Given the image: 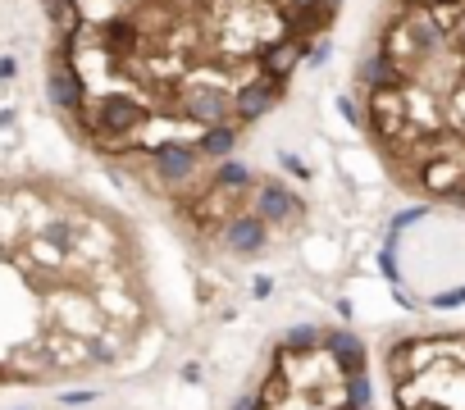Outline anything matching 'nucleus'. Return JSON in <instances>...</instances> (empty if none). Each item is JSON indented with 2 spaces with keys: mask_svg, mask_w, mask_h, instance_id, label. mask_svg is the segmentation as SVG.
I'll return each mask as SVG.
<instances>
[{
  "mask_svg": "<svg viewBox=\"0 0 465 410\" xmlns=\"http://www.w3.org/2000/svg\"><path fill=\"white\" fill-rule=\"evenodd\" d=\"M197 160H201V151L192 142H160L151 151V164L164 182H187L197 173Z\"/></svg>",
  "mask_w": 465,
  "mask_h": 410,
  "instance_id": "2",
  "label": "nucleus"
},
{
  "mask_svg": "<svg viewBox=\"0 0 465 410\" xmlns=\"http://www.w3.org/2000/svg\"><path fill=\"white\" fill-rule=\"evenodd\" d=\"M237 128H242V123H232V119L228 123H206L192 146H197L201 155H210V160H219V155H228L232 146H237Z\"/></svg>",
  "mask_w": 465,
  "mask_h": 410,
  "instance_id": "6",
  "label": "nucleus"
},
{
  "mask_svg": "<svg viewBox=\"0 0 465 410\" xmlns=\"http://www.w3.org/2000/svg\"><path fill=\"white\" fill-rule=\"evenodd\" d=\"M215 178V187H224V192H237V197H247L251 187H256V173L247 169V164H224L219 173H210Z\"/></svg>",
  "mask_w": 465,
  "mask_h": 410,
  "instance_id": "7",
  "label": "nucleus"
},
{
  "mask_svg": "<svg viewBox=\"0 0 465 410\" xmlns=\"http://www.w3.org/2000/svg\"><path fill=\"white\" fill-rule=\"evenodd\" d=\"M105 219L51 187H0V387L114 365L132 342Z\"/></svg>",
  "mask_w": 465,
  "mask_h": 410,
  "instance_id": "1",
  "label": "nucleus"
},
{
  "mask_svg": "<svg viewBox=\"0 0 465 410\" xmlns=\"http://www.w3.org/2000/svg\"><path fill=\"white\" fill-rule=\"evenodd\" d=\"M324 356H333L342 374H356V369H365V347H361L352 333H347V328H337V333H324Z\"/></svg>",
  "mask_w": 465,
  "mask_h": 410,
  "instance_id": "5",
  "label": "nucleus"
},
{
  "mask_svg": "<svg viewBox=\"0 0 465 410\" xmlns=\"http://www.w3.org/2000/svg\"><path fill=\"white\" fill-rule=\"evenodd\" d=\"M319 342H324V333H319L315 324H297V328H287V333H283L278 347H283V351H315Z\"/></svg>",
  "mask_w": 465,
  "mask_h": 410,
  "instance_id": "8",
  "label": "nucleus"
},
{
  "mask_svg": "<svg viewBox=\"0 0 465 410\" xmlns=\"http://www.w3.org/2000/svg\"><path fill=\"white\" fill-rule=\"evenodd\" d=\"M251 210L265 223H283V219H297V214H302V201H297L292 192H283V182H260Z\"/></svg>",
  "mask_w": 465,
  "mask_h": 410,
  "instance_id": "4",
  "label": "nucleus"
},
{
  "mask_svg": "<svg viewBox=\"0 0 465 410\" xmlns=\"http://www.w3.org/2000/svg\"><path fill=\"white\" fill-rule=\"evenodd\" d=\"M232 410H260V392H247V397H237V402H232Z\"/></svg>",
  "mask_w": 465,
  "mask_h": 410,
  "instance_id": "9",
  "label": "nucleus"
},
{
  "mask_svg": "<svg viewBox=\"0 0 465 410\" xmlns=\"http://www.w3.org/2000/svg\"><path fill=\"white\" fill-rule=\"evenodd\" d=\"M219 237L228 242L232 251H237V256H256V251H265V237H269V223L260 219L256 210H242V214H232V219L224 223V232H219Z\"/></svg>",
  "mask_w": 465,
  "mask_h": 410,
  "instance_id": "3",
  "label": "nucleus"
}]
</instances>
